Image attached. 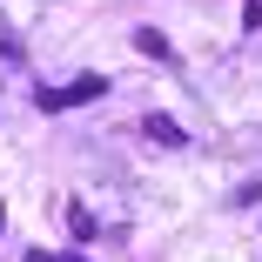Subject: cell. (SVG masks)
Wrapping results in <instances>:
<instances>
[{"label": "cell", "mask_w": 262, "mask_h": 262, "mask_svg": "<svg viewBox=\"0 0 262 262\" xmlns=\"http://www.w3.org/2000/svg\"><path fill=\"white\" fill-rule=\"evenodd\" d=\"M94 94H108V81H101V74H81V81H68V88H47V94H40V108H47V115H61V108L94 101Z\"/></svg>", "instance_id": "1"}, {"label": "cell", "mask_w": 262, "mask_h": 262, "mask_svg": "<svg viewBox=\"0 0 262 262\" xmlns=\"http://www.w3.org/2000/svg\"><path fill=\"white\" fill-rule=\"evenodd\" d=\"M135 47H141V54H148V61H168V40H162V34H155V27H135Z\"/></svg>", "instance_id": "2"}, {"label": "cell", "mask_w": 262, "mask_h": 262, "mask_svg": "<svg viewBox=\"0 0 262 262\" xmlns=\"http://www.w3.org/2000/svg\"><path fill=\"white\" fill-rule=\"evenodd\" d=\"M148 135H155V141H162V148H175V141H182V128H175L168 115H148Z\"/></svg>", "instance_id": "3"}, {"label": "cell", "mask_w": 262, "mask_h": 262, "mask_svg": "<svg viewBox=\"0 0 262 262\" xmlns=\"http://www.w3.org/2000/svg\"><path fill=\"white\" fill-rule=\"evenodd\" d=\"M68 229H74V235H81V242H88V235H94V215H88V208H81V202H74V208H68Z\"/></svg>", "instance_id": "4"}, {"label": "cell", "mask_w": 262, "mask_h": 262, "mask_svg": "<svg viewBox=\"0 0 262 262\" xmlns=\"http://www.w3.org/2000/svg\"><path fill=\"white\" fill-rule=\"evenodd\" d=\"M54 262H88V255H81V249H61V255H54Z\"/></svg>", "instance_id": "5"}]
</instances>
